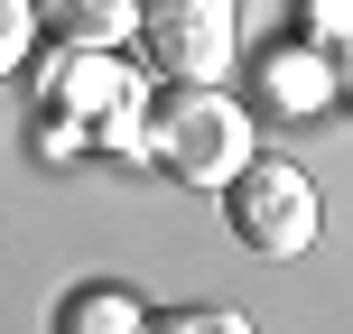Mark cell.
Returning a JSON list of instances; mask_svg holds the SVG:
<instances>
[{
  "label": "cell",
  "mask_w": 353,
  "mask_h": 334,
  "mask_svg": "<svg viewBox=\"0 0 353 334\" xmlns=\"http://www.w3.org/2000/svg\"><path fill=\"white\" fill-rule=\"evenodd\" d=\"M140 47L176 84H214L242 47V0H140Z\"/></svg>",
  "instance_id": "cell-4"
},
{
  "label": "cell",
  "mask_w": 353,
  "mask_h": 334,
  "mask_svg": "<svg viewBox=\"0 0 353 334\" xmlns=\"http://www.w3.org/2000/svg\"><path fill=\"white\" fill-rule=\"evenodd\" d=\"M335 93H344L335 56L307 47V37H288V47H270V56H261V103H270V112H325Z\"/></svg>",
  "instance_id": "cell-5"
},
{
  "label": "cell",
  "mask_w": 353,
  "mask_h": 334,
  "mask_svg": "<svg viewBox=\"0 0 353 334\" xmlns=\"http://www.w3.org/2000/svg\"><path fill=\"white\" fill-rule=\"evenodd\" d=\"M37 37H47V28H37V0H0V74H10V65H28V47H37Z\"/></svg>",
  "instance_id": "cell-10"
},
{
  "label": "cell",
  "mask_w": 353,
  "mask_h": 334,
  "mask_svg": "<svg viewBox=\"0 0 353 334\" xmlns=\"http://www.w3.org/2000/svg\"><path fill=\"white\" fill-rule=\"evenodd\" d=\"M140 112H149V84L112 47H56L37 65V130L56 158H84V149L140 158Z\"/></svg>",
  "instance_id": "cell-1"
},
{
  "label": "cell",
  "mask_w": 353,
  "mask_h": 334,
  "mask_svg": "<svg viewBox=\"0 0 353 334\" xmlns=\"http://www.w3.org/2000/svg\"><path fill=\"white\" fill-rule=\"evenodd\" d=\"M223 213H232V232H242V251H261V260H298V251L316 242V223H325L316 176L298 158H251L223 186Z\"/></svg>",
  "instance_id": "cell-3"
},
{
  "label": "cell",
  "mask_w": 353,
  "mask_h": 334,
  "mask_svg": "<svg viewBox=\"0 0 353 334\" xmlns=\"http://www.w3.org/2000/svg\"><path fill=\"white\" fill-rule=\"evenodd\" d=\"M37 28L56 47H121L140 28V0H37Z\"/></svg>",
  "instance_id": "cell-6"
},
{
  "label": "cell",
  "mask_w": 353,
  "mask_h": 334,
  "mask_svg": "<svg viewBox=\"0 0 353 334\" xmlns=\"http://www.w3.org/2000/svg\"><path fill=\"white\" fill-rule=\"evenodd\" d=\"M298 37L344 65V56H353V0H298Z\"/></svg>",
  "instance_id": "cell-8"
},
{
  "label": "cell",
  "mask_w": 353,
  "mask_h": 334,
  "mask_svg": "<svg viewBox=\"0 0 353 334\" xmlns=\"http://www.w3.org/2000/svg\"><path fill=\"white\" fill-rule=\"evenodd\" d=\"M335 74H344V93H353V56H344V65H335Z\"/></svg>",
  "instance_id": "cell-11"
},
{
  "label": "cell",
  "mask_w": 353,
  "mask_h": 334,
  "mask_svg": "<svg viewBox=\"0 0 353 334\" xmlns=\"http://www.w3.org/2000/svg\"><path fill=\"white\" fill-rule=\"evenodd\" d=\"M140 158H159L176 186H232L251 167V112L223 84H149L140 112Z\"/></svg>",
  "instance_id": "cell-2"
},
{
  "label": "cell",
  "mask_w": 353,
  "mask_h": 334,
  "mask_svg": "<svg viewBox=\"0 0 353 334\" xmlns=\"http://www.w3.org/2000/svg\"><path fill=\"white\" fill-rule=\"evenodd\" d=\"M149 334H251L242 306H168V316H149Z\"/></svg>",
  "instance_id": "cell-9"
},
{
  "label": "cell",
  "mask_w": 353,
  "mask_h": 334,
  "mask_svg": "<svg viewBox=\"0 0 353 334\" xmlns=\"http://www.w3.org/2000/svg\"><path fill=\"white\" fill-rule=\"evenodd\" d=\"M56 334H149V306L112 279H84L56 298Z\"/></svg>",
  "instance_id": "cell-7"
}]
</instances>
